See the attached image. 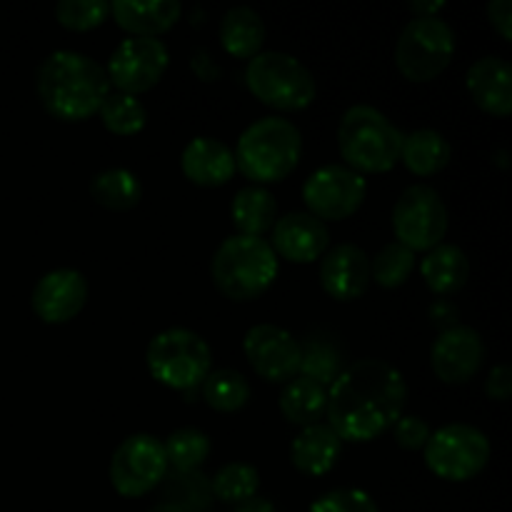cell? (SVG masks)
I'll use <instances>...</instances> for the list:
<instances>
[{"label": "cell", "mask_w": 512, "mask_h": 512, "mask_svg": "<svg viewBox=\"0 0 512 512\" xmlns=\"http://www.w3.org/2000/svg\"><path fill=\"white\" fill-rule=\"evenodd\" d=\"M403 373L378 358L345 365L328 388V425L343 443H370L393 430L405 410Z\"/></svg>", "instance_id": "cell-1"}, {"label": "cell", "mask_w": 512, "mask_h": 512, "mask_svg": "<svg viewBox=\"0 0 512 512\" xmlns=\"http://www.w3.org/2000/svg\"><path fill=\"white\" fill-rule=\"evenodd\" d=\"M40 103L63 123H83L110 95L108 73L93 58L75 50H55L40 63L35 78Z\"/></svg>", "instance_id": "cell-2"}, {"label": "cell", "mask_w": 512, "mask_h": 512, "mask_svg": "<svg viewBox=\"0 0 512 512\" xmlns=\"http://www.w3.org/2000/svg\"><path fill=\"white\" fill-rule=\"evenodd\" d=\"M235 168L253 185L280 183L288 178L303 155V135L290 120L270 115L243 130L233 150Z\"/></svg>", "instance_id": "cell-3"}, {"label": "cell", "mask_w": 512, "mask_h": 512, "mask_svg": "<svg viewBox=\"0 0 512 512\" xmlns=\"http://www.w3.org/2000/svg\"><path fill=\"white\" fill-rule=\"evenodd\" d=\"M213 283L225 298L248 303L260 298L278 278V255L268 240L230 235L215 250L210 263Z\"/></svg>", "instance_id": "cell-4"}, {"label": "cell", "mask_w": 512, "mask_h": 512, "mask_svg": "<svg viewBox=\"0 0 512 512\" xmlns=\"http://www.w3.org/2000/svg\"><path fill=\"white\" fill-rule=\"evenodd\" d=\"M405 135L373 105L345 110L338 128V148L345 168L363 173H388L400 160Z\"/></svg>", "instance_id": "cell-5"}, {"label": "cell", "mask_w": 512, "mask_h": 512, "mask_svg": "<svg viewBox=\"0 0 512 512\" xmlns=\"http://www.w3.org/2000/svg\"><path fill=\"white\" fill-rule=\"evenodd\" d=\"M145 365L160 385L190 393L200 388L213 370V350L193 330L168 328L148 343Z\"/></svg>", "instance_id": "cell-6"}, {"label": "cell", "mask_w": 512, "mask_h": 512, "mask_svg": "<svg viewBox=\"0 0 512 512\" xmlns=\"http://www.w3.org/2000/svg\"><path fill=\"white\" fill-rule=\"evenodd\" d=\"M245 85L263 105L285 113L305 110L315 100V78L295 55L270 50L248 60Z\"/></svg>", "instance_id": "cell-7"}, {"label": "cell", "mask_w": 512, "mask_h": 512, "mask_svg": "<svg viewBox=\"0 0 512 512\" xmlns=\"http://www.w3.org/2000/svg\"><path fill=\"white\" fill-rule=\"evenodd\" d=\"M455 55V33L443 18H413L395 45L398 70L413 83H430L448 70Z\"/></svg>", "instance_id": "cell-8"}, {"label": "cell", "mask_w": 512, "mask_h": 512, "mask_svg": "<svg viewBox=\"0 0 512 512\" xmlns=\"http://www.w3.org/2000/svg\"><path fill=\"white\" fill-rule=\"evenodd\" d=\"M423 460L433 475L448 483H468L485 470L490 460V440L483 430L465 423L443 425L430 435Z\"/></svg>", "instance_id": "cell-9"}, {"label": "cell", "mask_w": 512, "mask_h": 512, "mask_svg": "<svg viewBox=\"0 0 512 512\" xmlns=\"http://www.w3.org/2000/svg\"><path fill=\"white\" fill-rule=\"evenodd\" d=\"M448 225V205L430 185H410L393 208L395 243L405 245L410 253H430L438 248Z\"/></svg>", "instance_id": "cell-10"}, {"label": "cell", "mask_w": 512, "mask_h": 512, "mask_svg": "<svg viewBox=\"0 0 512 512\" xmlns=\"http://www.w3.org/2000/svg\"><path fill=\"white\" fill-rule=\"evenodd\" d=\"M110 483L123 498H140L158 488L168 475L163 440L138 433L125 438L110 458Z\"/></svg>", "instance_id": "cell-11"}, {"label": "cell", "mask_w": 512, "mask_h": 512, "mask_svg": "<svg viewBox=\"0 0 512 512\" xmlns=\"http://www.w3.org/2000/svg\"><path fill=\"white\" fill-rule=\"evenodd\" d=\"M368 195L363 175L345 165H323L308 175L303 185V203L318 220H345L360 210Z\"/></svg>", "instance_id": "cell-12"}, {"label": "cell", "mask_w": 512, "mask_h": 512, "mask_svg": "<svg viewBox=\"0 0 512 512\" xmlns=\"http://www.w3.org/2000/svg\"><path fill=\"white\" fill-rule=\"evenodd\" d=\"M170 65V53L158 38H128L113 50L108 60V83L118 93L135 95L148 93L163 80Z\"/></svg>", "instance_id": "cell-13"}, {"label": "cell", "mask_w": 512, "mask_h": 512, "mask_svg": "<svg viewBox=\"0 0 512 512\" xmlns=\"http://www.w3.org/2000/svg\"><path fill=\"white\" fill-rule=\"evenodd\" d=\"M243 353L250 368L268 383H290L298 378L300 340L285 328L260 323L245 333Z\"/></svg>", "instance_id": "cell-14"}, {"label": "cell", "mask_w": 512, "mask_h": 512, "mask_svg": "<svg viewBox=\"0 0 512 512\" xmlns=\"http://www.w3.org/2000/svg\"><path fill=\"white\" fill-rule=\"evenodd\" d=\"M88 280L80 270L58 268L45 273L30 293V308L43 323L65 325L88 303Z\"/></svg>", "instance_id": "cell-15"}, {"label": "cell", "mask_w": 512, "mask_h": 512, "mask_svg": "<svg viewBox=\"0 0 512 512\" xmlns=\"http://www.w3.org/2000/svg\"><path fill=\"white\" fill-rule=\"evenodd\" d=\"M485 343L478 330L468 325H455L438 335L430 350L433 373L448 385H463L483 368Z\"/></svg>", "instance_id": "cell-16"}, {"label": "cell", "mask_w": 512, "mask_h": 512, "mask_svg": "<svg viewBox=\"0 0 512 512\" xmlns=\"http://www.w3.org/2000/svg\"><path fill=\"white\" fill-rule=\"evenodd\" d=\"M370 258L363 248L353 243H340L328 248L320 258V285L338 303H353L368 293Z\"/></svg>", "instance_id": "cell-17"}, {"label": "cell", "mask_w": 512, "mask_h": 512, "mask_svg": "<svg viewBox=\"0 0 512 512\" xmlns=\"http://www.w3.org/2000/svg\"><path fill=\"white\" fill-rule=\"evenodd\" d=\"M270 248L288 263L308 265L328 253V225L310 213H288L285 218L275 220Z\"/></svg>", "instance_id": "cell-18"}, {"label": "cell", "mask_w": 512, "mask_h": 512, "mask_svg": "<svg viewBox=\"0 0 512 512\" xmlns=\"http://www.w3.org/2000/svg\"><path fill=\"white\" fill-rule=\"evenodd\" d=\"M465 85H468L470 98L485 113L495 118H508L512 113V68L505 58L485 55L475 60L468 70Z\"/></svg>", "instance_id": "cell-19"}, {"label": "cell", "mask_w": 512, "mask_h": 512, "mask_svg": "<svg viewBox=\"0 0 512 512\" xmlns=\"http://www.w3.org/2000/svg\"><path fill=\"white\" fill-rule=\"evenodd\" d=\"M183 175L200 188H220L235 175V155L230 145L218 138H193L180 155Z\"/></svg>", "instance_id": "cell-20"}, {"label": "cell", "mask_w": 512, "mask_h": 512, "mask_svg": "<svg viewBox=\"0 0 512 512\" xmlns=\"http://www.w3.org/2000/svg\"><path fill=\"white\" fill-rule=\"evenodd\" d=\"M110 15L125 33H130V38H158L178 23L183 5L178 0H115L110 3Z\"/></svg>", "instance_id": "cell-21"}, {"label": "cell", "mask_w": 512, "mask_h": 512, "mask_svg": "<svg viewBox=\"0 0 512 512\" xmlns=\"http://www.w3.org/2000/svg\"><path fill=\"white\" fill-rule=\"evenodd\" d=\"M343 453V440L333 433V428L325 423H315L310 428H303V433L290 445V460L293 468L300 470L310 478L330 473Z\"/></svg>", "instance_id": "cell-22"}, {"label": "cell", "mask_w": 512, "mask_h": 512, "mask_svg": "<svg viewBox=\"0 0 512 512\" xmlns=\"http://www.w3.org/2000/svg\"><path fill=\"white\" fill-rule=\"evenodd\" d=\"M265 35L268 30H265L263 18L258 10L248 8V5H235L220 20V45L225 53L238 60H253L263 50Z\"/></svg>", "instance_id": "cell-23"}, {"label": "cell", "mask_w": 512, "mask_h": 512, "mask_svg": "<svg viewBox=\"0 0 512 512\" xmlns=\"http://www.w3.org/2000/svg\"><path fill=\"white\" fill-rule=\"evenodd\" d=\"M425 285L435 295H455L463 290L470 280V260L458 245L440 243L438 248L430 250L420 263Z\"/></svg>", "instance_id": "cell-24"}, {"label": "cell", "mask_w": 512, "mask_h": 512, "mask_svg": "<svg viewBox=\"0 0 512 512\" xmlns=\"http://www.w3.org/2000/svg\"><path fill=\"white\" fill-rule=\"evenodd\" d=\"M450 158H453V148L445 140L443 133L433 128L413 130L403 138V148H400V163L418 178H430L438 175L440 170L448 168Z\"/></svg>", "instance_id": "cell-25"}, {"label": "cell", "mask_w": 512, "mask_h": 512, "mask_svg": "<svg viewBox=\"0 0 512 512\" xmlns=\"http://www.w3.org/2000/svg\"><path fill=\"white\" fill-rule=\"evenodd\" d=\"M230 215H233L235 228L240 230L238 235L263 238L278 220V203H275V195L263 185H245L235 193Z\"/></svg>", "instance_id": "cell-26"}, {"label": "cell", "mask_w": 512, "mask_h": 512, "mask_svg": "<svg viewBox=\"0 0 512 512\" xmlns=\"http://www.w3.org/2000/svg\"><path fill=\"white\" fill-rule=\"evenodd\" d=\"M343 370L345 355L335 338L323 333H313L300 343V378H308L313 383L323 385V388H330Z\"/></svg>", "instance_id": "cell-27"}, {"label": "cell", "mask_w": 512, "mask_h": 512, "mask_svg": "<svg viewBox=\"0 0 512 512\" xmlns=\"http://www.w3.org/2000/svg\"><path fill=\"white\" fill-rule=\"evenodd\" d=\"M328 408V388L308 378H293L280 393V413L290 425L310 428L320 423Z\"/></svg>", "instance_id": "cell-28"}, {"label": "cell", "mask_w": 512, "mask_h": 512, "mask_svg": "<svg viewBox=\"0 0 512 512\" xmlns=\"http://www.w3.org/2000/svg\"><path fill=\"white\" fill-rule=\"evenodd\" d=\"M90 195L100 208L128 213L143 200V185L138 175L125 168H108L90 180Z\"/></svg>", "instance_id": "cell-29"}, {"label": "cell", "mask_w": 512, "mask_h": 512, "mask_svg": "<svg viewBox=\"0 0 512 512\" xmlns=\"http://www.w3.org/2000/svg\"><path fill=\"white\" fill-rule=\"evenodd\" d=\"M203 400L218 413H235V410L245 408L253 395L248 378L238 370L220 368L210 370L208 378L203 380Z\"/></svg>", "instance_id": "cell-30"}, {"label": "cell", "mask_w": 512, "mask_h": 512, "mask_svg": "<svg viewBox=\"0 0 512 512\" xmlns=\"http://www.w3.org/2000/svg\"><path fill=\"white\" fill-rule=\"evenodd\" d=\"M163 488H165L163 503L175 505V508L183 512H208L210 505H213V488H210V478L205 473H200V470L165 475Z\"/></svg>", "instance_id": "cell-31"}, {"label": "cell", "mask_w": 512, "mask_h": 512, "mask_svg": "<svg viewBox=\"0 0 512 512\" xmlns=\"http://www.w3.org/2000/svg\"><path fill=\"white\" fill-rule=\"evenodd\" d=\"M165 458H168V468L175 473H190V470H200V465L210 458V443L208 435L198 428H180L163 440Z\"/></svg>", "instance_id": "cell-32"}, {"label": "cell", "mask_w": 512, "mask_h": 512, "mask_svg": "<svg viewBox=\"0 0 512 512\" xmlns=\"http://www.w3.org/2000/svg\"><path fill=\"white\" fill-rule=\"evenodd\" d=\"M100 120H103L105 130L120 138H130V135H138L140 130L148 123V110L140 103L135 95L125 93H110L103 100L98 110Z\"/></svg>", "instance_id": "cell-33"}, {"label": "cell", "mask_w": 512, "mask_h": 512, "mask_svg": "<svg viewBox=\"0 0 512 512\" xmlns=\"http://www.w3.org/2000/svg\"><path fill=\"white\" fill-rule=\"evenodd\" d=\"M210 488H213V498L220 503L240 505L258 495L260 475L248 463H228L213 475Z\"/></svg>", "instance_id": "cell-34"}, {"label": "cell", "mask_w": 512, "mask_h": 512, "mask_svg": "<svg viewBox=\"0 0 512 512\" xmlns=\"http://www.w3.org/2000/svg\"><path fill=\"white\" fill-rule=\"evenodd\" d=\"M415 270V253H410L405 245L388 243L385 248L378 250L373 260H370V278L380 285V288H400L410 280Z\"/></svg>", "instance_id": "cell-35"}, {"label": "cell", "mask_w": 512, "mask_h": 512, "mask_svg": "<svg viewBox=\"0 0 512 512\" xmlns=\"http://www.w3.org/2000/svg\"><path fill=\"white\" fill-rule=\"evenodd\" d=\"M55 18L63 28L85 33L110 18V3L108 0H60L55 5Z\"/></svg>", "instance_id": "cell-36"}, {"label": "cell", "mask_w": 512, "mask_h": 512, "mask_svg": "<svg viewBox=\"0 0 512 512\" xmlns=\"http://www.w3.org/2000/svg\"><path fill=\"white\" fill-rule=\"evenodd\" d=\"M310 512H380V508L365 490L338 488L320 495L310 505Z\"/></svg>", "instance_id": "cell-37"}, {"label": "cell", "mask_w": 512, "mask_h": 512, "mask_svg": "<svg viewBox=\"0 0 512 512\" xmlns=\"http://www.w3.org/2000/svg\"><path fill=\"white\" fill-rule=\"evenodd\" d=\"M430 435H433V430H430V425L420 415H400L398 423L393 425L395 443L403 450H410V453L423 450L428 445Z\"/></svg>", "instance_id": "cell-38"}, {"label": "cell", "mask_w": 512, "mask_h": 512, "mask_svg": "<svg viewBox=\"0 0 512 512\" xmlns=\"http://www.w3.org/2000/svg\"><path fill=\"white\" fill-rule=\"evenodd\" d=\"M485 395L490 400H498L505 403L512 395V370L510 365H498V368L490 370L488 380H485Z\"/></svg>", "instance_id": "cell-39"}, {"label": "cell", "mask_w": 512, "mask_h": 512, "mask_svg": "<svg viewBox=\"0 0 512 512\" xmlns=\"http://www.w3.org/2000/svg\"><path fill=\"white\" fill-rule=\"evenodd\" d=\"M512 5L510 0H493V3H488V18H490V25H493L495 30L500 33V38L503 40H512Z\"/></svg>", "instance_id": "cell-40"}, {"label": "cell", "mask_w": 512, "mask_h": 512, "mask_svg": "<svg viewBox=\"0 0 512 512\" xmlns=\"http://www.w3.org/2000/svg\"><path fill=\"white\" fill-rule=\"evenodd\" d=\"M428 315H430V323H433L440 333H445V330L458 325V308H455L450 300H435V303L430 305Z\"/></svg>", "instance_id": "cell-41"}, {"label": "cell", "mask_w": 512, "mask_h": 512, "mask_svg": "<svg viewBox=\"0 0 512 512\" xmlns=\"http://www.w3.org/2000/svg\"><path fill=\"white\" fill-rule=\"evenodd\" d=\"M233 512H278V510H275V505L270 503V500L258 498V495H255V498H250V500H245V503L235 505Z\"/></svg>", "instance_id": "cell-42"}, {"label": "cell", "mask_w": 512, "mask_h": 512, "mask_svg": "<svg viewBox=\"0 0 512 512\" xmlns=\"http://www.w3.org/2000/svg\"><path fill=\"white\" fill-rule=\"evenodd\" d=\"M408 8L415 18H435L445 8V3H440V0L438 3H410Z\"/></svg>", "instance_id": "cell-43"}, {"label": "cell", "mask_w": 512, "mask_h": 512, "mask_svg": "<svg viewBox=\"0 0 512 512\" xmlns=\"http://www.w3.org/2000/svg\"><path fill=\"white\" fill-rule=\"evenodd\" d=\"M148 512H183V510H178L175 505H170V503H158L155 508H150Z\"/></svg>", "instance_id": "cell-44"}]
</instances>
